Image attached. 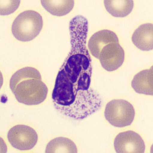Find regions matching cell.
<instances>
[{
    "label": "cell",
    "instance_id": "cell-2",
    "mask_svg": "<svg viewBox=\"0 0 153 153\" xmlns=\"http://www.w3.org/2000/svg\"><path fill=\"white\" fill-rule=\"evenodd\" d=\"M10 86L17 101L29 106L43 103L48 92L39 71L29 67L17 71L11 77Z\"/></svg>",
    "mask_w": 153,
    "mask_h": 153
},
{
    "label": "cell",
    "instance_id": "cell-10",
    "mask_svg": "<svg viewBox=\"0 0 153 153\" xmlns=\"http://www.w3.org/2000/svg\"><path fill=\"white\" fill-rule=\"evenodd\" d=\"M131 86L138 94L153 96V66L137 74L133 79Z\"/></svg>",
    "mask_w": 153,
    "mask_h": 153
},
{
    "label": "cell",
    "instance_id": "cell-12",
    "mask_svg": "<svg viewBox=\"0 0 153 153\" xmlns=\"http://www.w3.org/2000/svg\"><path fill=\"white\" fill-rule=\"evenodd\" d=\"M41 4L46 10L53 16H63L68 14L74 7L73 0L41 1Z\"/></svg>",
    "mask_w": 153,
    "mask_h": 153
},
{
    "label": "cell",
    "instance_id": "cell-11",
    "mask_svg": "<svg viewBox=\"0 0 153 153\" xmlns=\"http://www.w3.org/2000/svg\"><path fill=\"white\" fill-rule=\"evenodd\" d=\"M104 3L106 10L116 18H123L128 16L134 7L132 0H106Z\"/></svg>",
    "mask_w": 153,
    "mask_h": 153
},
{
    "label": "cell",
    "instance_id": "cell-13",
    "mask_svg": "<svg viewBox=\"0 0 153 153\" xmlns=\"http://www.w3.org/2000/svg\"><path fill=\"white\" fill-rule=\"evenodd\" d=\"M46 153H77L75 143L67 138H55L48 143Z\"/></svg>",
    "mask_w": 153,
    "mask_h": 153
},
{
    "label": "cell",
    "instance_id": "cell-9",
    "mask_svg": "<svg viewBox=\"0 0 153 153\" xmlns=\"http://www.w3.org/2000/svg\"><path fill=\"white\" fill-rule=\"evenodd\" d=\"M134 44L139 49L149 51L153 48V25L146 24L140 26L132 36Z\"/></svg>",
    "mask_w": 153,
    "mask_h": 153
},
{
    "label": "cell",
    "instance_id": "cell-1",
    "mask_svg": "<svg viewBox=\"0 0 153 153\" xmlns=\"http://www.w3.org/2000/svg\"><path fill=\"white\" fill-rule=\"evenodd\" d=\"M92 71L91 66L63 63L52 94L54 106L61 114L82 120L101 108L102 99L91 87Z\"/></svg>",
    "mask_w": 153,
    "mask_h": 153
},
{
    "label": "cell",
    "instance_id": "cell-3",
    "mask_svg": "<svg viewBox=\"0 0 153 153\" xmlns=\"http://www.w3.org/2000/svg\"><path fill=\"white\" fill-rule=\"evenodd\" d=\"M43 26L42 16L36 11H24L17 16L12 25V33L19 41L29 42L35 38Z\"/></svg>",
    "mask_w": 153,
    "mask_h": 153
},
{
    "label": "cell",
    "instance_id": "cell-4",
    "mask_svg": "<svg viewBox=\"0 0 153 153\" xmlns=\"http://www.w3.org/2000/svg\"><path fill=\"white\" fill-rule=\"evenodd\" d=\"M105 117L109 123L116 127H124L132 123L135 110L132 104L122 99L108 102L105 108Z\"/></svg>",
    "mask_w": 153,
    "mask_h": 153
},
{
    "label": "cell",
    "instance_id": "cell-5",
    "mask_svg": "<svg viewBox=\"0 0 153 153\" xmlns=\"http://www.w3.org/2000/svg\"><path fill=\"white\" fill-rule=\"evenodd\" d=\"M8 140L12 146L21 151H28L35 146L38 135L35 130L25 125H17L8 131Z\"/></svg>",
    "mask_w": 153,
    "mask_h": 153
},
{
    "label": "cell",
    "instance_id": "cell-7",
    "mask_svg": "<svg viewBox=\"0 0 153 153\" xmlns=\"http://www.w3.org/2000/svg\"><path fill=\"white\" fill-rule=\"evenodd\" d=\"M98 59L103 68L108 71L116 70L123 64L124 50L119 43H109L101 50Z\"/></svg>",
    "mask_w": 153,
    "mask_h": 153
},
{
    "label": "cell",
    "instance_id": "cell-14",
    "mask_svg": "<svg viewBox=\"0 0 153 153\" xmlns=\"http://www.w3.org/2000/svg\"><path fill=\"white\" fill-rule=\"evenodd\" d=\"M20 4V1H1V15L4 16L14 13Z\"/></svg>",
    "mask_w": 153,
    "mask_h": 153
},
{
    "label": "cell",
    "instance_id": "cell-8",
    "mask_svg": "<svg viewBox=\"0 0 153 153\" xmlns=\"http://www.w3.org/2000/svg\"><path fill=\"white\" fill-rule=\"evenodd\" d=\"M112 42L119 43L117 35L110 30H103L93 34L89 40L88 46L92 55L98 59L102 48Z\"/></svg>",
    "mask_w": 153,
    "mask_h": 153
},
{
    "label": "cell",
    "instance_id": "cell-6",
    "mask_svg": "<svg viewBox=\"0 0 153 153\" xmlns=\"http://www.w3.org/2000/svg\"><path fill=\"white\" fill-rule=\"evenodd\" d=\"M114 147L118 153H143L146 149L142 138L132 131L121 132L116 136Z\"/></svg>",
    "mask_w": 153,
    "mask_h": 153
}]
</instances>
